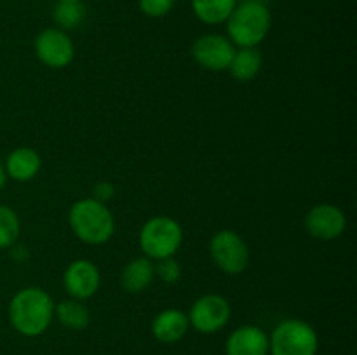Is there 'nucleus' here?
Returning a JSON list of instances; mask_svg holds the SVG:
<instances>
[{
    "instance_id": "obj_1",
    "label": "nucleus",
    "mask_w": 357,
    "mask_h": 355,
    "mask_svg": "<svg viewBox=\"0 0 357 355\" xmlns=\"http://www.w3.org/2000/svg\"><path fill=\"white\" fill-rule=\"evenodd\" d=\"M54 319V301L40 287H24L9 303L10 326L26 338L40 336Z\"/></svg>"
},
{
    "instance_id": "obj_10",
    "label": "nucleus",
    "mask_w": 357,
    "mask_h": 355,
    "mask_svg": "<svg viewBox=\"0 0 357 355\" xmlns=\"http://www.w3.org/2000/svg\"><path fill=\"white\" fill-rule=\"evenodd\" d=\"M305 230L310 237L319 240L338 239L347 228V218L338 205H314L305 214Z\"/></svg>"
},
{
    "instance_id": "obj_3",
    "label": "nucleus",
    "mask_w": 357,
    "mask_h": 355,
    "mask_svg": "<svg viewBox=\"0 0 357 355\" xmlns=\"http://www.w3.org/2000/svg\"><path fill=\"white\" fill-rule=\"evenodd\" d=\"M227 37L239 47H257L265 40L272 26V14L268 6L261 3H237L229 16Z\"/></svg>"
},
{
    "instance_id": "obj_13",
    "label": "nucleus",
    "mask_w": 357,
    "mask_h": 355,
    "mask_svg": "<svg viewBox=\"0 0 357 355\" xmlns=\"http://www.w3.org/2000/svg\"><path fill=\"white\" fill-rule=\"evenodd\" d=\"M188 326V315L178 308H166L162 312L157 313L152 324V333L157 341L160 343H176L181 338L187 334Z\"/></svg>"
},
{
    "instance_id": "obj_23",
    "label": "nucleus",
    "mask_w": 357,
    "mask_h": 355,
    "mask_svg": "<svg viewBox=\"0 0 357 355\" xmlns=\"http://www.w3.org/2000/svg\"><path fill=\"white\" fill-rule=\"evenodd\" d=\"M115 188L110 181H100V183L94 184L93 188V198L94 200L101 202V204H107L114 198Z\"/></svg>"
},
{
    "instance_id": "obj_25",
    "label": "nucleus",
    "mask_w": 357,
    "mask_h": 355,
    "mask_svg": "<svg viewBox=\"0 0 357 355\" xmlns=\"http://www.w3.org/2000/svg\"><path fill=\"white\" fill-rule=\"evenodd\" d=\"M271 0H237V3H261V6H268Z\"/></svg>"
},
{
    "instance_id": "obj_9",
    "label": "nucleus",
    "mask_w": 357,
    "mask_h": 355,
    "mask_svg": "<svg viewBox=\"0 0 357 355\" xmlns=\"http://www.w3.org/2000/svg\"><path fill=\"white\" fill-rule=\"evenodd\" d=\"M35 54L49 68H65L73 61L75 47L65 30L45 28L35 38Z\"/></svg>"
},
{
    "instance_id": "obj_5",
    "label": "nucleus",
    "mask_w": 357,
    "mask_h": 355,
    "mask_svg": "<svg viewBox=\"0 0 357 355\" xmlns=\"http://www.w3.org/2000/svg\"><path fill=\"white\" fill-rule=\"evenodd\" d=\"M183 242V230L169 216H155L143 225L139 232V247L149 260H162L176 254Z\"/></svg>"
},
{
    "instance_id": "obj_11",
    "label": "nucleus",
    "mask_w": 357,
    "mask_h": 355,
    "mask_svg": "<svg viewBox=\"0 0 357 355\" xmlns=\"http://www.w3.org/2000/svg\"><path fill=\"white\" fill-rule=\"evenodd\" d=\"M63 284L70 298L84 301L94 296L100 289L101 277L96 265L89 260H75L66 267L63 274Z\"/></svg>"
},
{
    "instance_id": "obj_15",
    "label": "nucleus",
    "mask_w": 357,
    "mask_h": 355,
    "mask_svg": "<svg viewBox=\"0 0 357 355\" xmlns=\"http://www.w3.org/2000/svg\"><path fill=\"white\" fill-rule=\"evenodd\" d=\"M155 278L152 260L146 256L135 258L124 267L121 274V285L129 294H139L145 291Z\"/></svg>"
},
{
    "instance_id": "obj_17",
    "label": "nucleus",
    "mask_w": 357,
    "mask_h": 355,
    "mask_svg": "<svg viewBox=\"0 0 357 355\" xmlns=\"http://www.w3.org/2000/svg\"><path fill=\"white\" fill-rule=\"evenodd\" d=\"M54 317L63 327L72 331L86 329L91 322L89 308L75 298L63 299L58 305H54Z\"/></svg>"
},
{
    "instance_id": "obj_26",
    "label": "nucleus",
    "mask_w": 357,
    "mask_h": 355,
    "mask_svg": "<svg viewBox=\"0 0 357 355\" xmlns=\"http://www.w3.org/2000/svg\"><path fill=\"white\" fill-rule=\"evenodd\" d=\"M6 180H7L6 169H3V166H2V164H0V190H2L3 184H6Z\"/></svg>"
},
{
    "instance_id": "obj_22",
    "label": "nucleus",
    "mask_w": 357,
    "mask_h": 355,
    "mask_svg": "<svg viewBox=\"0 0 357 355\" xmlns=\"http://www.w3.org/2000/svg\"><path fill=\"white\" fill-rule=\"evenodd\" d=\"M176 0H138L139 10L149 17H162L171 13Z\"/></svg>"
},
{
    "instance_id": "obj_12",
    "label": "nucleus",
    "mask_w": 357,
    "mask_h": 355,
    "mask_svg": "<svg viewBox=\"0 0 357 355\" xmlns=\"http://www.w3.org/2000/svg\"><path fill=\"white\" fill-rule=\"evenodd\" d=\"M227 355H268V336L258 326H241L230 333L225 343Z\"/></svg>"
},
{
    "instance_id": "obj_2",
    "label": "nucleus",
    "mask_w": 357,
    "mask_h": 355,
    "mask_svg": "<svg viewBox=\"0 0 357 355\" xmlns=\"http://www.w3.org/2000/svg\"><path fill=\"white\" fill-rule=\"evenodd\" d=\"M70 228L75 237L91 246H100L112 239L115 232V219L107 204L91 198L73 202L68 214Z\"/></svg>"
},
{
    "instance_id": "obj_24",
    "label": "nucleus",
    "mask_w": 357,
    "mask_h": 355,
    "mask_svg": "<svg viewBox=\"0 0 357 355\" xmlns=\"http://www.w3.org/2000/svg\"><path fill=\"white\" fill-rule=\"evenodd\" d=\"M10 256H13L14 261H17V263H26L28 258H30V253H28V249L24 246H10Z\"/></svg>"
},
{
    "instance_id": "obj_16",
    "label": "nucleus",
    "mask_w": 357,
    "mask_h": 355,
    "mask_svg": "<svg viewBox=\"0 0 357 355\" xmlns=\"http://www.w3.org/2000/svg\"><path fill=\"white\" fill-rule=\"evenodd\" d=\"M264 58L257 47H241L229 65V72L237 82H250L260 73Z\"/></svg>"
},
{
    "instance_id": "obj_6",
    "label": "nucleus",
    "mask_w": 357,
    "mask_h": 355,
    "mask_svg": "<svg viewBox=\"0 0 357 355\" xmlns=\"http://www.w3.org/2000/svg\"><path fill=\"white\" fill-rule=\"evenodd\" d=\"M209 253L216 267L227 275H239L250 265V247L234 230H220L209 242Z\"/></svg>"
},
{
    "instance_id": "obj_19",
    "label": "nucleus",
    "mask_w": 357,
    "mask_h": 355,
    "mask_svg": "<svg viewBox=\"0 0 357 355\" xmlns=\"http://www.w3.org/2000/svg\"><path fill=\"white\" fill-rule=\"evenodd\" d=\"M54 23L59 30H73L80 26L86 19V6L82 0H66V2H56L52 10Z\"/></svg>"
},
{
    "instance_id": "obj_8",
    "label": "nucleus",
    "mask_w": 357,
    "mask_h": 355,
    "mask_svg": "<svg viewBox=\"0 0 357 355\" xmlns=\"http://www.w3.org/2000/svg\"><path fill=\"white\" fill-rule=\"evenodd\" d=\"M234 54H236V47L225 35L206 33L195 38L192 44V56L195 63L209 72L229 70Z\"/></svg>"
},
{
    "instance_id": "obj_20",
    "label": "nucleus",
    "mask_w": 357,
    "mask_h": 355,
    "mask_svg": "<svg viewBox=\"0 0 357 355\" xmlns=\"http://www.w3.org/2000/svg\"><path fill=\"white\" fill-rule=\"evenodd\" d=\"M21 233L20 216L9 205H0V249H9Z\"/></svg>"
},
{
    "instance_id": "obj_7",
    "label": "nucleus",
    "mask_w": 357,
    "mask_h": 355,
    "mask_svg": "<svg viewBox=\"0 0 357 355\" xmlns=\"http://www.w3.org/2000/svg\"><path fill=\"white\" fill-rule=\"evenodd\" d=\"M230 303L222 294H204L197 298L188 312V322L195 331L213 334L223 329L230 319Z\"/></svg>"
},
{
    "instance_id": "obj_14",
    "label": "nucleus",
    "mask_w": 357,
    "mask_h": 355,
    "mask_svg": "<svg viewBox=\"0 0 357 355\" xmlns=\"http://www.w3.org/2000/svg\"><path fill=\"white\" fill-rule=\"evenodd\" d=\"M40 155L33 148L20 146V148L13 150L7 155L3 169H6L7 178H10L14 181H20V183H24V181H30L37 176L38 171H40Z\"/></svg>"
},
{
    "instance_id": "obj_4",
    "label": "nucleus",
    "mask_w": 357,
    "mask_h": 355,
    "mask_svg": "<svg viewBox=\"0 0 357 355\" xmlns=\"http://www.w3.org/2000/svg\"><path fill=\"white\" fill-rule=\"evenodd\" d=\"M317 350H319L317 331L305 320H282L268 336L271 355H317Z\"/></svg>"
},
{
    "instance_id": "obj_18",
    "label": "nucleus",
    "mask_w": 357,
    "mask_h": 355,
    "mask_svg": "<svg viewBox=\"0 0 357 355\" xmlns=\"http://www.w3.org/2000/svg\"><path fill=\"white\" fill-rule=\"evenodd\" d=\"M237 0H192L195 17L204 24H222L236 9Z\"/></svg>"
},
{
    "instance_id": "obj_21",
    "label": "nucleus",
    "mask_w": 357,
    "mask_h": 355,
    "mask_svg": "<svg viewBox=\"0 0 357 355\" xmlns=\"http://www.w3.org/2000/svg\"><path fill=\"white\" fill-rule=\"evenodd\" d=\"M153 271H155V277H159L166 284H174L181 277V267L173 256L157 260V263L153 265Z\"/></svg>"
},
{
    "instance_id": "obj_27",
    "label": "nucleus",
    "mask_w": 357,
    "mask_h": 355,
    "mask_svg": "<svg viewBox=\"0 0 357 355\" xmlns=\"http://www.w3.org/2000/svg\"><path fill=\"white\" fill-rule=\"evenodd\" d=\"M56 2H66V0H56Z\"/></svg>"
}]
</instances>
